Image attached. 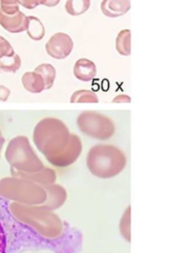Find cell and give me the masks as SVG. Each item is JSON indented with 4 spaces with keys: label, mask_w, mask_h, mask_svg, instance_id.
<instances>
[{
    "label": "cell",
    "mask_w": 188,
    "mask_h": 253,
    "mask_svg": "<svg viewBox=\"0 0 188 253\" xmlns=\"http://www.w3.org/2000/svg\"><path fill=\"white\" fill-rule=\"evenodd\" d=\"M33 141L49 163L57 168H66L79 159L83 143L78 135L71 132L66 125L53 117L37 123Z\"/></svg>",
    "instance_id": "cell-1"
},
{
    "label": "cell",
    "mask_w": 188,
    "mask_h": 253,
    "mask_svg": "<svg viewBox=\"0 0 188 253\" xmlns=\"http://www.w3.org/2000/svg\"><path fill=\"white\" fill-rule=\"evenodd\" d=\"M12 215L43 237L56 239L62 232L60 218L47 207L25 205L13 202L9 205Z\"/></svg>",
    "instance_id": "cell-2"
},
{
    "label": "cell",
    "mask_w": 188,
    "mask_h": 253,
    "mask_svg": "<svg viewBox=\"0 0 188 253\" xmlns=\"http://www.w3.org/2000/svg\"><path fill=\"white\" fill-rule=\"evenodd\" d=\"M90 172L100 178H110L119 175L127 165L126 155L111 144L94 146L86 159Z\"/></svg>",
    "instance_id": "cell-3"
},
{
    "label": "cell",
    "mask_w": 188,
    "mask_h": 253,
    "mask_svg": "<svg viewBox=\"0 0 188 253\" xmlns=\"http://www.w3.org/2000/svg\"><path fill=\"white\" fill-rule=\"evenodd\" d=\"M0 196L25 205H41L47 199L44 187L29 180L8 177L0 180Z\"/></svg>",
    "instance_id": "cell-4"
},
{
    "label": "cell",
    "mask_w": 188,
    "mask_h": 253,
    "mask_svg": "<svg viewBox=\"0 0 188 253\" xmlns=\"http://www.w3.org/2000/svg\"><path fill=\"white\" fill-rule=\"evenodd\" d=\"M6 161L11 168L19 172L34 173L45 168L30 144L28 137L19 135L10 140L4 153Z\"/></svg>",
    "instance_id": "cell-5"
},
{
    "label": "cell",
    "mask_w": 188,
    "mask_h": 253,
    "mask_svg": "<svg viewBox=\"0 0 188 253\" xmlns=\"http://www.w3.org/2000/svg\"><path fill=\"white\" fill-rule=\"evenodd\" d=\"M77 126L83 133L95 139H109L115 132V125L112 120L94 111L82 113L77 118Z\"/></svg>",
    "instance_id": "cell-6"
},
{
    "label": "cell",
    "mask_w": 188,
    "mask_h": 253,
    "mask_svg": "<svg viewBox=\"0 0 188 253\" xmlns=\"http://www.w3.org/2000/svg\"><path fill=\"white\" fill-rule=\"evenodd\" d=\"M46 49L47 54L52 58L64 59L72 52L74 42L68 34L57 33L52 36L46 43Z\"/></svg>",
    "instance_id": "cell-7"
},
{
    "label": "cell",
    "mask_w": 188,
    "mask_h": 253,
    "mask_svg": "<svg viewBox=\"0 0 188 253\" xmlns=\"http://www.w3.org/2000/svg\"><path fill=\"white\" fill-rule=\"evenodd\" d=\"M10 172L13 177L29 180L42 187L43 186V187L54 184L56 179V171L54 169H50V168H46V167H45L43 170L34 172V173L19 172L13 168L10 169Z\"/></svg>",
    "instance_id": "cell-8"
},
{
    "label": "cell",
    "mask_w": 188,
    "mask_h": 253,
    "mask_svg": "<svg viewBox=\"0 0 188 253\" xmlns=\"http://www.w3.org/2000/svg\"><path fill=\"white\" fill-rule=\"evenodd\" d=\"M0 25L13 34L23 32L28 28V16L19 10L12 15L5 14L0 10Z\"/></svg>",
    "instance_id": "cell-9"
},
{
    "label": "cell",
    "mask_w": 188,
    "mask_h": 253,
    "mask_svg": "<svg viewBox=\"0 0 188 253\" xmlns=\"http://www.w3.org/2000/svg\"><path fill=\"white\" fill-rule=\"evenodd\" d=\"M131 7V0H103L100 8L107 17L116 18L126 14Z\"/></svg>",
    "instance_id": "cell-10"
},
{
    "label": "cell",
    "mask_w": 188,
    "mask_h": 253,
    "mask_svg": "<svg viewBox=\"0 0 188 253\" xmlns=\"http://www.w3.org/2000/svg\"><path fill=\"white\" fill-rule=\"evenodd\" d=\"M44 188L47 193V199L43 204L44 206L53 211L60 208L65 203L67 199V192L62 186L53 184L46 186Z\"/></svg>",
    "instance_id": "cell-11"
},
{
    "label": "cell",
    "mask_w": 188,
    "mask_h": 253,
    "mask_svg": "<svg viewBox=\"0 0 188 253\" xmlns=\"http://www.w3.org/2000/svg\"><path fill=\"white\" fill-rule=\"evenodd\" d=\"M74 74L81 81L90 82L96 75V66L90 59L82 58L76 62Z\"/></svg>",
    "instance_id": "cell-12"
},
{
    "label": "cell",
    "mask_w": 188,
    "mask_h": 253,
    "mask_svg": "<svg viewBox=\"0 0 188 253\" xmlns=\"http://www.w3.org/2000/svg\"><path fill=\"white\" fill-rule=\"evenodd\" d=\"M22 83L25 90L30 93H40L46 90V83L40 74L27 72L22 76Z\"/></svg>",
    "instance_id": "cell-13"
},
{
    "label": "cell",
    "mask_w": 188,
    "mask_h": 253,
    "mask_svg": "<svg viewBox=\"0 0 188 253\" xmlns=\"http://www.w3.org/2000/svg\"><path fill=\"white\" fill-rule=\"evenodd\" d=\"M26 31L28 37L34 41L43 40L46 34L44 25L41 21L33 16H28V28Z\"/></svg>",
    "instance_id": "cell-14"
},
{
    "label": "cell",
    "mask_w": 188,
    "mask_h": 253,
    "mask_svg": "<svg viewBox=\"0 0 188 253\" xmlns=\"http://www.w3.org/2000/svg\"><path fill=\"white\" fill-rule=\"evenodd\" d=\"M116 49L119 54L128 56L131 55V31L122 30L116 40Z\"/></svg>",
    "instance_id": "cell-15"
},
{
    "label": "cell",
    "mask_w": 188,
    "mask_h": 253,
    "mask_svg": "<svg viewBox=\"0 0 188 253\" xmlns=\"http://www.w3.org/2000/svg\"><path fill=\"white\" fill-rule=\"evenodd\" d=\"M91 7V0H68L65 8L71 16H80L88 11Z\"/></svg>",
    "instance_id": "cell-16"
},
{
    "label": "cell",
    "mask_w": 188,
    "mask_h": 253,
    "mask_svg": "<svg viewBox=\"0 0 188 253\" xmlns=\"http://www.w3.org/2000/svg\"><path fill=\"white\" fill-rule=\"evenodd\" d=\"M36 73L40 74L46 83V90L51 88L56 78V69L50 64H42L35 68Z\"/></svg>",
    "instance_id": "cell-17"
},
{
    "label": "cell",
    "mask_w": 188,
    "mask_h": 253,
    "mask_svg": "<svg viewBox=\"0 0 188 253\" xmlns=\"http://www.w3.org/2000/svg\"><path fill=\"white\" fill-rule=\"evenodd\" d=\"M21 65L20 57L16 53L12 56H4L0 59V69L4 72L15 74L20 68Z\"/></svg>",
    "instance_id": "cell-18"
},
{
    "label": "cell",
    "mask_w": 188,
    "mask_h": 253,
    "mask_svg": "<svg viewBox=\"0 0 188 253\" xmlns=\"http://www.w3.org/2000/svg\"><path fill=\"white\" fill-rule=\"evenodd\" d=\"M71 103H98V99L94 92L88 90H80L74 92L71 96Z\"/></svg>",
    "instance_id": "cell-19"
},
{
    "label": "cell",
    "mask_w": 188,
    "mask_h": 253,
    "mask_svg": "<svg viewBox=\"0 0 188 253\" xmlns=\"http://www.w3.org/2000/svg\"><path fill=\"white\" fill-rule=\"evenodd\" d=\"M0 10L5 14H14L19 10V0H0Z\"/></svg>",
    "instance_id": "cell-20"
},
{
    "label": "cell",
    "mask_w": 188,
    "mask_h": 253,
    "mask_svg": "<svg viewBox=\"0 0 188 253\" xmlns=\"http://www.w3.org/2000/svg\"><path fill=\"white\" fill-rule=\"evenodd\" d=\"M14 54V50L10 42L0 36V59L4 56H12Z\"/></svg>",
    "instance_id": "cell-21"
},
{
    "label": "cell",
    "mask_w": 188,
    "mask_h": 253,
    "mask_svg": "<svg viewBox=\"0 0 188 253\" xmlns=\"http://www.w3.org/2000/svg\"><path fill=\"white\" fill-rule=\"evenodd\" d=\"M19 4L27 9H34L40 4H44L46 0H19Z\"/></svg>",
    "instance_id": "cell-22"
},
{
    "label": "cell",
    "mask_w": 188,
    "mask_h": 253,
    "mask_svg": "<svg viewBox=\"0 0 188 253\" xmlns=\"http://www.w3.org/2000/svg\"><path fill=\"white\" fill-rule=\"evenodd\" d=\"M7 252V237L4 227L0 221V253H6Z\"/></svg>",
    "instance_id": "cell-23"
},
{
    "label": "cell",
    "mask_w": 188,
    "mask_h": 253,
    "mask_svg": "<svg viewBox=\"0 0 188 253\" xmlns=\"http://www.w3.org/2000/svg\"><path fill=\"white\" fill-rule=\"evenodd\" d=\"M10 91L4 85H0V101L5 102L10 96Z\"/></svg>",
    "instance_id": "cell-24"
},
{
    "label": "cell",
    "mask_w": 188,
    "mask_h": 253,
    "mask_svg": "<svg viewBox=\"0 0 188 253\" xmlns=\"http://www.w3.org/2000/svg\"><path fill=\"white\" fill-rule=\"evenodd\" d=\"M113 102H116V103H124V102H128L130 103L131 102V99L129 96H126V95H119V96H116L113 100Z\"/></svg>",
    "instance_id": "cell-25"
},
{
    "label": "cell",
    "mask_w": 188,
    "mask_h": 253,
    "mask_svg": "<svg viewBox=\"0 0 188 253\" xmlns=\"http://www.w3.org/2000/svg\"><path fill=\"white\" fill-rule=\"evenodd\" d=\"M61 0H46V2L44 3L43 5L47 6V7H55L57 5Z\"/></svg>",
    "instance_id": "cell-26"
},
{
    "label": "cell",
    "mask_w": 188,
    "mask_h": 253,
    "mask_svg": "<svg viewBox=\"0 0 188 253\" xmlns=\"http://www.w3.org/2000/svg\"><path fill=\"white\" fill-rule=\"evenodd\" d=\"M4 144V138L3 137L2 134H1V130H0V158H1V152L2 150L3 145Z\"/></svg>",
    "instance_id": "cell-27"
}]
</instances>
